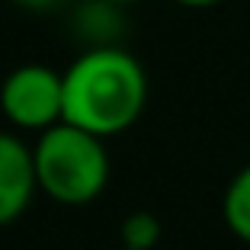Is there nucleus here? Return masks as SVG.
Segmentation results:
<instances>
[{"instance_id":"6","label":"nucleus","mask_w":250,"mask_h":250,"mask_svg":"<svg viewBox=\"0 0 250 250\" xmlns=\"http://www.w3.org/2000/svg\"><path fill=\"white\" fill-rule=\"evenodd\" d=\"M221 218L225 228L237 237V241L250 244V164H244L225 186L221 196Z\"/></svg>"},{"instance_id":"5","label":"nucleus","mask_w":250,"mask_h":250,"mask_svg":"<svg viewBox=\"0 0 250 250\" xmlns=\"http://www.w3.org/2000/svg\"><path fill=\"white\" fill-rule=\"evenodd\" d=\"M119 22H122V7L106 0H90L77 10V32L83 36L87 48L119 45Z\"/></svg>"},{"instance_id":"2","label":"nucleus","mask_w":250,"mask_h":250,"mask_svg":"<svg viewBox=\"0 0 250 250\" xmlns=\"http://www.w3.org/2000/svg\"><path fill=\"white\" fill-rule=\"evenodd\" d=\"M32 164H36L39 192L67 208L96 202L106 192L112 173L103 138L67 122L52 125L36 138Z\"/></svg>"},{"instance_id":"11","label":"nucleus","mask_w":250,"mask_h":250,"mask_svg":"<svg viewBox=\"0 0 250 250\" xmlns=\"http://www.w3.org/2000/svg\"><path fill=\"white\" fill-rule=\"evenodd\" d=\"M116 250H125V247H116Z\"/></svg>"},{"instance_id":"4","label":"nucleus","mask_w":250,"mask_h":250,"mask_svg":"<svg viewBox=\"0 0 250 250\" xmlns=\"http://www.w3.org/2000/svg\"><path fill=\"white\" fill-rule=\"evenodd\" d=\"M39 192L32 145L16 132H0V228L22 218Z\"/></svg>"},{"instance_id":"8","label":"nucleus","mask_w":250,"mask_h":250,"mask_svg":"<svg viewBox=\"0 0 250 250\" xmlns=\"http://www.w3.org/2000/svg\"><path fill=\"white\" fill-rule=\"evenodd\" d=\"M10 3H16V7H22V10H32V13H45V10L61 7L64 0H10Z\"/></svg>"},{"instance_id":"1","label":"nucleus","mask_w":250,"mask_h":250,"mask_svg":"<svg viewBox=\"0 0 250 250\" xmlns=\"http://www.w3.org/2000/svg\"><path fill=\"white\" fill-rule=\"evenodd\" d=\"M147 106V71L122 45L83 48L64 67V122L96 138L128 132Z\"/></svg>"},{"instance_id":"9","label":"nucleus","mask_w":250,"mask_h":250,"mask_svg":"<svg viewBox=\"0 0 250 250\" xmlns=\"http://www.w3.org/2000/svg\"><path fill=\"white\" fill-rule=\"evenodd\" d=\"M177 7H186V10H208V7H218L225 0H173Z\"/></svg>"},{"instance_id":"3","label":"nucleus","mask_w":250,"mask_h":250,"mask_svg":"<svg viewBox=\"0 0 250 250\" xmlns=\"http://www.w3.org/2000/svg\"><path fill=\"white\" fill-rule=\"evenodd\" d=\"M0 112L16 132H48L64 122V71L48 64H20L0 83Z\"/></svg>"},{"instance_id":"7","label":"nucleus","mask_w":250,"mask_h":250,"mask_svg":"<svg viewBox=\"0 0 250 250\" xmlns=\"http://www.w3.org/2000/svg\"><path fill=\"white\" fill-rule=\"evenodd\" d=\"M164 237V225L154 212H128L119 225V241L125 250H154Z\"/></svg>"},{"instance_id":"10","label":"nucleus","mask_w":250,"mask_h":250,"mask_svg":"<svg viewBox=\"0 0 250 250\" xmlns=\"http://www.w3.org/2000/svg\"><path fill=\"white\" fill-rule=\"evenodd\" d=\"M106 3H116V7H128V3H138V0H106Z\"/></svg>"}]
</instances>
